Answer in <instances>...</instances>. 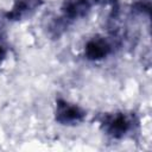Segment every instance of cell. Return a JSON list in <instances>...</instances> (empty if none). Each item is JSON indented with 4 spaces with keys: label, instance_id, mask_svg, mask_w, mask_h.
<instances>
[{
    "label": "cell",
    "instance_id": "1",
    "mask_svg": "<svg viewBox=\"0 0 152 152\" xmlns=\"http://www.w3.org/2000/svg\"><path fill=\"white\" fill-rule=\"evenodd\" d=\"M135 125L134 116L124 112L107 113L100 120L101 129L113 139H122L133 131Z\"/></svg>",
    "mask_w": 152,
    "mask_h": 152
},
{
    "label": "cell",
    "instance_id": "2",
    "mask_svg": "<svg viewBox=\"0 0 152 152\" xmlns=\"http://www.w3.org/2000/svg\"><path fill=\"white\" fill-rule=\"evenodd\" d=\"M86 110L76 103L64 99H57L55 106V120L63 126H76L86 119Z\"/></svg>",
    "mask_w": 152,
    "mask_h": 152
},
{
    "label": "cell",
    "instance_id": "3",
    "mask_svg": "<svg viewBox=\"0 0 152 152\" xmlns=\"http://www.w3.org/2000/svg\"><path fill=\"white\" fill-rule=\"evenodd\" d=\"M112 43L102 36H94L87 40L84 45V57L89 61L96 62L104 59L112 53Z\"/></svg>",
    "mask_w": 152,
    "mask_h": 152
},
{
    "label": "cell",
    "instance_id": "4",
    "mask_svg": "<svg viewBox=\"0 0 152 152\" xmlns=\"http://www.w3.org/2000/svg\"><path fill=\"white\" fill-rule=\"evenodd\" d=\"M43 5V0H14L12 7L6 13L11 21H21L30 18Z\"/></svg>",
    "mask_w": 152,
    "mask_h": 152
},
{
    "label": "cell",
    "instance_id": "5",
    "mask_svg": "<svg viewBox=\"0 0 152 152\" xmlns=\"http://www.w3.org/2000/svg\"><path fill=\"white\" fill-rule=\"evenodd\" d=\"M91 8V0H64L61 6V15L70 24L84 18Z\"/></svg>",
    "mask_w": 152,
    "mask_h": 152
},
{
    "label": "cell",
    "instance_id": "6",
    "mask_svg": "<svg viewBox=\"0 0 152 152\" xmlns=\"http://www.w3.org/2000/svg\"><path fill=\"white\" fill-rule=\"evenodd\" d=\"M6 55H7L6 48H5L2 44H0V65H1V63L4 62V59L6 58Z\"/></svg>",
    "mask_w": 152,
    "mask_h": 152
}]
</instances>
